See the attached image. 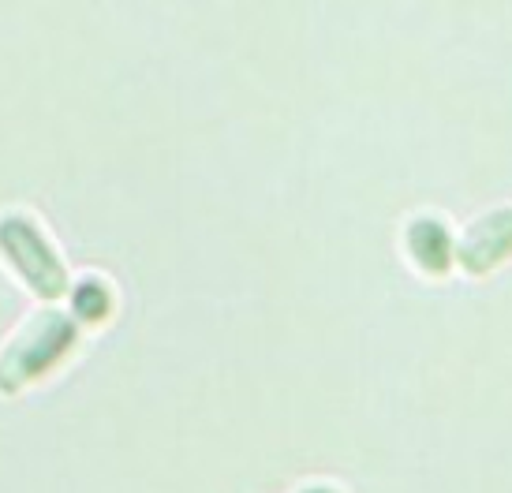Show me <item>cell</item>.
Segmentation results:
<instances>
[{
    "label": "cell",
    "mask_w": 512,
    "mask_h": 493,
    "mask_svg": "<svg viewBox=\"0 0 512 493\" xmlns=\"http://www.w3.org/2000/svg\"><path fill=\"white\" fill-rule=\"evenodd\" d=\"M0 243H4V251L19 262V269H27V281L34 284L42 296H57L60 284H64L57 258L45 251V243L38 240L23 221H8V225H0Z\"/></svg>",
    "instance_id": "6da1fadb"
},
{
    "label": "cell",
    "mask_w": 512,
    "mask_h": 493,
    "mask_svg": "<svg viewBox=\"0 0 512 493\" xmlns=\"http://www.w3.org/2000/svg\"><path fill=\"white\" fill-rule=\"evenodd\" d=\"M68 340V329L60 322H42L38 329H30L27 337L15 344L12 352L0 359V385L12 378L8 389H15L19 381H27L30 374H38L45 363H53V355H57V344Z\"/></svg>",
    "instance_id": "7a4b0ae2"
}]
</instances>
